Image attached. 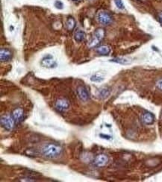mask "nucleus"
<instances>
[{"label":"nucleus","instance_id":"nucleus-1","mask_svg":"<svg viewBox=\"0 0 162 182\" xmlns=\"http://www.w3.org/2000/svg\"><path fill=\"white\" fill-rule=\"evenodd\" d=\"M61 148L53 143H48L42 148L41 153L44 157L49 159H54L60 155Z\"/></svg>","mask_w":162,"mask_h":182},{"label":"nucleus","instance_id":"nucleus-2","mask_svg":"<svg viewBox=\"0 0 162 182\" xmlns=\"http://www.w3.org/2000/svg\"><path fill=\"white\" fill-rule=\"evenodd\" d=\"M105 32L104 28H97V30L94 32V35L93 38L91 39L88 43V47L89 48H94L96 47L98 44L105 37Z\"/></svg>","mask_w":162,"mask_h":182},{"label":"nucleus","instance_id":"nucleus-3","mask_svg":"<svg viewBox=\"0 0 162 182\" xmlns=\"http://www.w3.org/2000/svg\"><path fill=\"white\" fill-rule=\"evenodd\" d=\"M14 120L12 117V116L9 115H4L1 117L0 120V123H1L2 127L6 131H11L12 130L14 127L15 124Z\"/></svg>","mask_w":162,"mask_h":182},{"label":"nucleus","instance_id":"nucleus-4","mask_svg":"<svg viewBox=\"0 0 162 182\" xmlns=\"http://www.w3.org/2000/svg\"><path fill=\"white\" fill-rule=\"evenodd\" d=\"M97 20L101 24L108 25L111 24L112 22V17L111 15L107 11H99L97 14Z\"/></svg>","mask_w":162,"mask_h":182},{"label":"nucleus","instance_id":"nucleus-5","mask_svg":"<svg viewBox=\"0 0 162 182\" xmlns=\"http://www.w3.org/2000/svg\"><path fill=\"white\" fill-rule=\"evenodd\" d=\"M42 67L46 68H55L57 66V63L52 55L45 56L40 62Z\"/></svg>","mask_w":162,"mask_h":182},{"label":"nucleus","instance_id":"nucleus-6","mask_svg":"<svg viewBox=\"0 0 162 182\" xmlns=\"http://www.w3.org/2000/svg\"><path fill=\"white\" fill-rule=\"evenodd\" d=\"M76 93L79 98H80L82 101L87 102V100H89V98H90V93H89L87 88L84 87L83 86L78 87L76 89Z\"/></svg>","mask_w":162,"mask_h":182},{"label":"nucleus","instance_id":"nucleus-7","mask_svg":"<svg viewBox=\"0 0 162 182\" xmlns=\"http://www.w3.org/2000/svg\"><path fill=\"white\" fill-rule=\"evenodd\" d=\"M109 162V158L104 154H101L97 155L94 161V164L97 167H102L105 166Z\"/></svg>","mask_w":162,"mask_h":182},{"label":"nucleus","instance_id":"nucleus-8","mask_svg":"<svg viewBox=\"0 0 162 182\" xmlns=\"http://www.w3.org/2000/svg\"><path fill=\"white\" fill-rule=\"evenodd\" d=\"M70 108V103L67 100L64 98H61L58 99L55 103V108L58 110L59 112H64Z\"/></svg>","mask_w":162,"mask_h":182},{"label":"nucleus","instance_id":"nucleus-9","mask_svg":"<svg viewBox=\"0 0 162 182\" xmlns=\"http://www.w3.org/2000/svg\"><path fill=\"white\" fill-rule=\"evenodd\" d=\"M11 116L15 122H20L23 121V118H24V111L21 108H17L13 110Z\"/></svg>","mask_w":162,"mask_h":182},{"label":"nucleus","instance_id":"nucleus-10","mask_svg":"<svg viewBox=\"0 0 162 182\" xmlns=\"http://www.w3.org/2000/svg\"><path fill=\"white\" fill-rule=\"evenodd\" d=\"M12 57V54L10 50L7 49H1L0 50V60L1 62L8 61Z\"/></svg>","mask_w":162,"mask_h":182},{"label":"nucleus","instance_id":"nucleus-11","mask_svg":"<svg viewBox=\"0 0 162 182\" xmlns=\"http://www.w3.org/2000/svg\"><path fill=\"white\" fill-rule=\"evenodd\" d=\"M142 121L146 125H152L155 122L154 115L149 112H146L142 116Z\"/></svg>","mask_w":162,"mask_h":182},{"label":"nucleus","instance_id":"nucleus-12","mask_svg":"<svg viewBox=\"0 0 162 182\" xmlns=\"http://www.w3.org/2000/svg\"><path fill=\"white\" fill-rule=\"evenodd\" d=\"M96 52L100 55H109L111 52V48L109 46L102 45L100 46H98L96 49Z\"/></svg>","mask_w":162,"mask_h":182},{"label":"nucleus","instance_id":"nucleus-13","mask_svg":"<svg viewBox=\"0 0 162 182\" xmlns=\"http://www.w3.org/2000/svg\"><path fill=\"white\" fill-rule=\"evenodd\" d=\"M111 94V91L109 88H102V89L99 90L97 93V97L100 99H105L110 96Z\"/></svg>","mask_w":162,"mask_h":182},{"label":"nucleus","instance_id":"nucleus-14","mask_svg":"<svg viewBox=\"0 0 162 182\" xmlns=\"http://www.w3.org/2000/svg\"><path fill=\"white\" fill-rule=\"evenodd\" d=\"M111 61L119 64H122V65H128V64H130L131 63V59L129 58L125 57H119L116 58H113L111 59Z\"/></svg>","mask_w":162,"mask_h":182},{"label":"nucleus","instance_id":"nucleus-15","mask_svg":"<svg viewBox=\"0 0 162 182\" xmlns=\"http://www.w3.org/2000/svg\"><path fill=\"white\" fill-rule=\"evenodd\" d=\"M84 38H85V33H84V31L79 29L74 34V39H75V40L76 42L80 43L83 41Z\"/></svg>","mask_w":162,"mask_h":182},{"label":"nucleus","instance_id":"nucleus-16","mask_svg":"<svg viewBox=\"0 0 162 182\" xmlns=\"http://www.w3.org/2000/svg\"><path fill=\"white\" fill-rule=\"evenodd\" d=\"M66 26H67V28L69 31H72L75 28V20H74L73 17H68L67 20V23H66Z\"/></svg>","mask_w":162,"mask_h":182},{"label":"nucleus","instance_id":"nucleus-17","mask_svg":"<svg viewBox=\"0 0 162 182\" xmlns=\"http://www.w3.org/2000/svg\"><path fill=\"white\" fill-rule=\"evenodd\" d=\"M104 80V77L102 76V75L99 74V73H96V74L93 75L90 77V81H93V82H97L99 83L102 82Z\"/></svg>","mask_w":162,"mask_h":182},{"label":"nucleus","instance_id":"nucleus-18","mask_svg":"<svg viewBox=\"0 0 162 182\" xmlns=\"http://www.w3.org/2000/svg\"><path fill=\"white\" fill-rule=\"evenodd\" d=\"M114 3H115L116 6L119 9L123 10L124 9V4L123 2V0H114Z\"/></svg>","mask_w":162,"mask_h":182},{"label":"nucleus","instance_id":"nucleus-19","mask_svg":"<svg viewBox=\"0 0 162 182\" xmlns=\"http://www.w3.org/2000/svg\"><path fill=\"white\" fill-rule=\"evenodd\" d=\"M55 6L58 9H62V8H64V4L61 2L59 1V0H57V1H55Z\"/></svg>","mask_w":162,"mask_h":182},{"label":"nucleus","instance_id":"nucleus-20","mask_svg":"<svg viewBox=\"0 0 162 182\" xmlns=\"http://www.w3.org/2000/svg\"><path fill=\"white\" fill-rule=\"evenodd\" d=\"M156 85H157V87H158V89L162 91V79H160L159 81H157Z\"/></svg>","mask_w":162,"mask_h":182},{"label":"nucleus","instance_id":"nucleus-21","mask_svg":"<svg viewBox=\"0 0 162 182\" xmlns=\"http://www.w3.org/2000/svg\"><path fill=\"white\" fill-rule=\"evenodd\" d=\"M101 137H102V138H103V139H106V140H110L111 139V136H109V135H105V134H101L100 135Z\"/></svg>","mask_w":162,"mask_h":182},{"label":"nucleus","instance_id":"nucleus-22","mask_svg":"<svg viewBox=\"0 0 162 182\" xmlns=\"http://www.w3.org/2000/svg\"><path fill=\"white\" fill-rule=\"evenodd\" d=\"M159 18H160V20H161V21L162 22V11L159 13Z\"/></svg>","mask_w":162,"mask_h":182},{"label":"nucleus","instance_id":"nucleus-23","mask_svg":"<svg viewBox=\"0 0 162 182\" xmlns=\"http://www.w3.org/2000/svg\"><path fill=\"white\" fill-rule=\"evenodd\" d=\"M73 1H78V0H73Z\"/></svg>","mask_w":162,"mask_h":182},{"label":"nucleus","instance_id":"nucleus-24","mask_svg":"<svg viewBox=\"0 0 162 182\" xmlns=\"http://www.w3.org/2000/svg\"><path fill=\"white\" fill-rule=\"evenodd\" d=\"M141 1H144V0H141Z\"/></svg>","mask_w":162,"mask_h":182}]
</instances>
